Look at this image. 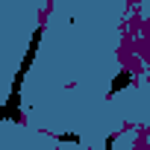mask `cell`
Masks as SVG:
<instances>
[{
    "label": "cell",
    "instance_id": "obj_1",
    "mask_svg": "<svg viewBox=\"0 0 150 150\" xmlns=\"http://www.w3.org/2000/svg\"><path fill=\"white\" fill-rule=\"evenodd\" d=\"M129 83H132V74H129V71H121L118 77L112 80V88H109V91H112V94H115V91H124Z\"/></svg>",
    "mask_w": 150,
    "mask_h": 150
}]
</instances>
